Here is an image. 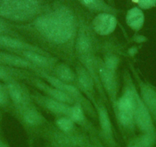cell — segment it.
I'll list each match as a JSON object with an SVG mask.
<instances>
[{
    "label": "cell",
    "instance_id": "cell-21",
    "mask_svg": "<svg viewBox=\"0 0 156 147\" xmlns=\"http://www.w3.org/2000/svg\"><path fill=\"white\" fill-rule=\"evenodd\" d=\"M55 75L57 78L65 83L70 84L75 80L76 75L73 70L66 64H61L55 67Z\"/></svg>",
    "mask_w": 156,
    "mask_h": 147
},
{
    "label": "cell",
    "instance_id": "cell-28",
    "mask_svg": "<svg viewBox=\"0 0 156 147\" xmlns=\"http://www.w3.org/2000/svg\"><path fill=\"white\" fill-rule=\"evenodd\" d=\"M139 9H149L156 5V0H137Z\"/></svg>",
    "mask_w": 156,
    "mask_h": 147
},
{
    "label": "cell",
    "instance_id": "cell-15",
    "mask_svg": "<svg viewBox=\"0 0 156 147\" xmlns=\"http://www.w3.org/2000/svg\"><path fill=\"white\" fill-rule=\"evenodd\" d=\"M19 113L23 123L28 127H37L43 124L44 118L42 115L30 105L19 110Z\"/></svg>",
    "mask_w": 156,
    "mask_h": 147
},
{
    "label": "cell",
    "instance_id": "cell-11",
    "mask_svg": "<svg viewBox=\"0 0 156 147\" xmlns=\"http://www.w3.org/2000/svg\"><path fill=\"white\" fill-rule=\"evenodd\" d=\"M33 83L38 88L39 90L42 91L43 92L45 93L49 97L53 98L55 100H58V101L63 102V103H67V104H72L76 103L71 97L68 95V94H65L63 91H60V90L57 89V88H54L52 86H49V85L46 84L44 82L41 81L37 80V79H33Z\"/></svg>",
    "mask_w": 156,
    "mask_h": 147
},
{
    "label": "cell",
    "instance_id": "cell-26",
    "mask_svg": "<svg viewBox=\"0 0 156 147\" xmlns=\"http://www.w3.org/2000/svg\"><path fill=\"white\" fill-rule=\"evenodd\" d=\"M9 96L6 86L0 84V106H6L9 103Z\"/></svg>",
    "mask_w": 156,
    "mask_h": 147
},
{
    "label": "cell",
    "instance_id": "cell-16",
    "mask_svg": "<svg viewBox=\"0 0 156 147\" xmlns=\"http://www.w3.org/2000/svg\"><path fill=\"white\" fill-rule=\"evenodd\" d=\"M83 6L94 13H107L115 14L117 10L109 5L105 0H77Z\"/></svg>",
    "mask_w": 156,
    "mask_h": 147
},
{
    "label": "cell",
    "instance_id": "cell-13",
    "mask_svg": "<svg viewBox=\"0 0 156 147\" xmlns=\"http://www.w3.org/2000/svg\"><path fill=\"white\" fill-rule=\"evenodd\" d=\"M18 53L22 55V58L26 59L31 64L38 68V67H43V68H51L53 65V61L48 58L46 55L41 53H38L36 52H31V51H22Z\"/></svg>",
    "mask_w": 156,
    "mask_h": 147
},
{
    "label": "cell",
    "instance_id": "cell-22",
    "mask_svg": "<svg viewBox=\"0 0 156 147\" xmlns=\"http://www.w3.org/2000/svg\"><path fill=\"white\" fill-rule=\"evenodd\" d=\"M155 142L154 133H144L130 141L129 147H151Z\"/></svg>",
    "mask_w": 156,
    "mask_h": 147
},
{
    "label": "cell",
    "instance_id": "cell-29",
    "mask_svg": "<svg viewBox=\"0 0 156 147\" xmlns=\"http://www.w3.org/2000/svg\"><path fill=\"white\" fill-rule=\"evenodd\" d=\"M11 32L12 31L10 30L9 25L2 19H0V34L9 35Z\"/></svg>",
    "mask_w": 156,
    "mask_h": 147
},
{
    "label": "cell",
    "instance_id": "cell-3",
    "mask_svg": "<svg viewBox=\"0 0 156 147\" xmlns=\"http://www.w3.org/2000/svg\"><path fill=\"white\" fill-rule=\"evenodd\" d=\"M139 95L133 90H126L116 103L117 116L119 122L126 127L133 125L134 112Z\"/></svg>",
    "mask_w": 156,
    "mask_h": 147
},
{
    "label": "cell",
    "instance_id": "cell-9",
    "mask_svg": "<svg viewBox=\"0 0 156 147\" xmlns=\"http://www.w3.org/2000/svg\"><path fill=\"white\" fill-rule=\"evenodd\" d=\"M98 67V74L102 85L105 88L109 97L112 100H114L116 94V80L115 77V71L108 69L103 63L97 64Z\"/></svg>",
    "mask_w": 156,
    "mask_h": 147
},
{
    "label": "cell",
    "instance_id": "cell-14",
    "mask_svg": "<svg viewBox=\"0 0 156 147\" xmlns=\"http://www.w3.org/2000/svg\"><path fill=\"white\" fill-rule=\"evenodd\" d=\"M76 77L79 88L88 95H92L94 94V81L87 69L83 66H78L76 67Z\"/></svg>",
    "mask_w": 156,
    "mask_h": 147
},
{
    "label": "cell",
    "instance_id": "cell-7",
    "mask_svg": "<svg viewBox=\"0 0 156 147\" xmlns=\"http://www.w3.org/2000/svg\"><path fill=\"white\" fill-rule=\"evenodd\" d=\"M37 71V73L40 74V76H41L42 77L46 79L48 82L54 88H57V89L60 90V91H63L65 94H68L70 97H71L76 103H82V102L84 101V99H83V96L81 95L80 92L78 91V89L76 88H75L74 86H72L70 84L65 83V82L59 80L58 78H57L56 77H53V76H51L49 74H48L47 73H45L44 71L41 70H36Z\"/></svg>",
    "mask_w": 156,
    "mask_h": 147
},
{
    "label": "cell",
    "instance_id": "cell-5",
    "mask_svg": "<svg viewBox=\"0 0 156 147\" xmlns=\"http://www.w3.org/2000/svg\"><path fill=\"white\" fill-rule=\"evenodd\" d=\"M134 120L140 130L145 133H153L154 132V124L149 110L139 96L135 109Z\"/></svg>",
    "mask_w": 156,
    "mask_h": 147
},
{
    "label": "cell",
    "instance_id": "cell-20",
    "mask_svg": "<svg viewBox=\"0 0 156 147\" xmlns=\"http://www.w3.org/2000/svg\"><path fill=\"white\" fill-rule=\"evenodd\" d=\"M97 109H98L99 121H100V125L102 129V131L107 137L112 138V124H111L110 118H109V114H108L107 110L103 106H99Z\"/></svg>",
    "mask_w": 156,
    "mask_h": 147
},
{
    "label": "cell",
    "instance_id": "cell-6",
    "mask_svg": "<svg viewBox=\"0 0 156 147\" xmlns=\"http://www.w3.org/2000/svg\"><path fill=\"white\" fill-rule=\"evenodd\" d=\"M92 25L96 33L100 35H108L115 31L117 20L114 14L99 13L93 20Z\"/></svg>",
    "mask_w": 156,
    "mask_h": 147
},
{
    "label": "cell",
    "instance_id": "cell-12",
    "mask_svg": "<svg viewBox=\"0 0 156 147\" xmlns=\"http://www.w3.org/2000/svg\"><path fill=\"white\" fill-rule=\"evenodd\" d=\"M0 64L9 67L29 68L35 70H40L36 66H34V64H32L22 57L2 52V51H0Z\"/></svg>",
    "mask_w": 156,
    "mask_h": 147
},
{
    "label": "cell",
    "instance_id": "cell-4",
    "mask_svg": "<svg viewBox=\"0 0 156 147\" xmlns=\"http://www.w3.org/2000/svg\"><path fill=\"white\" fill-rule=\"evenodd\" d=\"M51 140L58 147H87L88 142L85 137L79 134L55 131L50 133Z\"/></svg>",
    "mask_w": 156,
    "mask_h": 147
},
{
    "label": "cell",
    "instance_id": "cell-19",
    "mask_svg": "<svg viewBox=\"0 0 156 147\" xmlns=\"http://www.w3.org/2000/svg\"><path fill=\"white\" fill-rule=\"evenodd\" d=\"M142 101L154 116L156 117V93L152 88L146 84L141 86Z\"/></svg>",
    "mask_w": 156,
    "mask_h": 147
},
{
    "label": "cell",
    "instance_id": "cell-18",
    "mask_svg": "<svg viewBox=\"0 0 156 147\" xmlns=\"http://www.w3.org/2000/svg\"><path fill=\"white\" fill-rule=\"evenodd\" d=\"M126 22L129 27L135 31H139L142 28L145 22L143 13L139 7H133L127 12Z\"/></svg>",
    "mask_w": 156,
    "mask_h": 147
},
{
    "label": "cell",
    "instance_id": "cell-2",
    "mask_svg": "<svg viewBox=\"0 0 156 147\" xmlns=\"http://www.w3.org/2000/svg\"><path fill=\"white\" fill-rule=\"evenodd\" d=\"M45 0H0V17L13 22H27L41 13Z\"/></svg>",
    "mask_w": 156,
    "mask_h": 147
},
{
    "label": "cell",
    "instance_id": "cell-30",
    "mask_svg": "<svg viewBox=\"0 0 156 147\" xmlns=\"http://www.w3.org/2000/svg\"><path fill=\"white\" fill-rule=\"evenodd\" d=\"M0 147H10V146L9 145L5 142V141L2 140V139H0Z\"/></svg>",
    "mask_w": 156,
    "mask_h": 147
},
{
    "label": "cell",
    "instance_id": "cell-8",
    "mask_svg": "<svg viewBox=\"0 0 156 147\" xmlns=\"http://www.w3.org/2000/svg\"><path fill=\"white\" fill-rule=\"evenodd\" d=\"M6 88L9 96L13 104L16 106L18 110H21L23 108L29 105V97L25 89L16 81L6 83Z\"/></svg>",
    "mask_w": 156,
    "mask_h": 147
},
{
    "label": "cell",
    "instance_id": "cell-31",
    "mask_svg": "<svg viewBox=\"0 0 156 147\" xmlns=\"http://www.w3.org/2000/svg\"><path fill=\"white\" fill-rule=\"evenodd\" d=\"M107 1L109 2V3H112V2H113V0H107Z\"/></svg>",
    "mask_w": 156,
    "mask_h": 147
},
{
    "label": "cell",
    "instance_id": "cell-25",
    "mask_svg": "<svg viewBox=\"0 0 156 147\" xmlns=\"http://www.w3.org/2000/svg\"><path fill=\"white\" fill-rule=\"evenodd\" d=\"M13 67H7L0 64V80L3 81L5 83L15 81Z\"/></svg>",
    "mask_w": 156,
    "mask_h": 147
},
{
    "label": "cell",
    "instance_id": "cell-27",
    "mask_svg": "<svg viewBox=\"0 0 156 147\" xmlns=\"http://www.w3.org/2000/svg\"><path fill=\"white\" fill-rule=\"evenodd\" d=\"M118 62H119V60H118L116 57L114 56V55H109L105 60L104 65L109 70L115 71Z\"/></svg>",
    "mask_w": 156,
    "mask_h": 147
},
{
    "label": "cell",
    "instance_id": "cell-17",
    "mask_svg": "<svg viewBox=\"0 0 156 147\" xmlns=\"http://www.w3.org/2000/svg\"><path fill=\"white\" fill-rule=\"evenodd\" d=\"M76 48L80 58L90 55L92 51V41L84 28H80L78 32Z\"/></svg>",
    "mask_w": 156,
    "mask_h": 147
},
{
    "label": "cell",
    "instance_id": "cell-1",
    "mask_svg": "<svg viewBox=\"0 0 156 147\" xmlns=\"http://www.w3.org/2000/svg\"><path fill=\"white\" fill-rule=\"evenodd\" d=\"M35 29L48 41L65 44L74 37L76 23L71 10L59 6L52 11L40 15L34 22Z\"/></svg>",
    "mask_w": 156,
    "mask_h": 147
},
{
    "label": "cell",
    "instance_id": "cell-23",
    "mask_svg": "<svg viewBox=\"0 0 156 147\" xmlns=\"http://www.w3.org/2000/svg\"><path fill=\"white\" fill-rule=\"evenodd\" d=\"M68 117L70 118L73 123L82 124L84 122V113L80 103H76L75 104L72 105Z\"/></svg>",
    "mask_w": 156,
    "mask_h": 147
},
{
    "label": "cell",
    "instance_id": "cell-24",
    "mask_svg": "<svg viewBox=\"0 0 156 147\" xmlns=\"http://www.w3.org/2000/svg\"><path fill=\"white\" fill-rule=\"evenodd\" d=\"M56 124L58 130H60L61 131L65 132V133L72 132L73 128H74V123L68 117H60L56 121Z\"/></svg>",
    "mask_w": 156,
    "mask_h": 147
},
{
    "label": "cell",
    "instance_id": "cell-10",
    "mask_svg": "<svg viewBox=\"0 0 156 147\" xmlns=\"http://www.w3.org/2000/svg\"><path fill=\"white\" fill-rule=\"evenodd\" d=\"M37 102H41V105L44 106L49 111L58 115H62L64 117H68L70 111L71 105L63 102L58 101L49 97H35Z\"/></svg>",
    "mask_w": 156,
    "mask_h": 147
}]
</instances>
